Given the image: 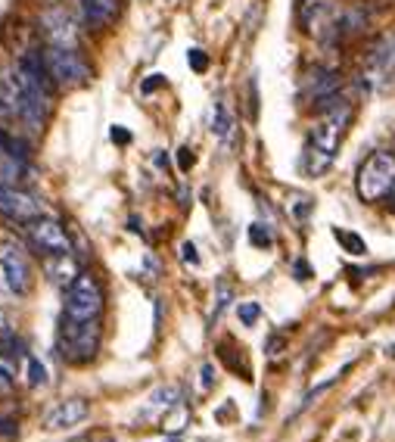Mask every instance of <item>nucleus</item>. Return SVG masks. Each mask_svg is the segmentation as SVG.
<instances>
[{
	"instance_id": "obj_14",
	"label": "nucleus",
	"mask_w": 395,
	"mask_h": 442,
	"mask_svg": "<svg viewBox=\"0 0 395 442\" xmlns=\"http://www.w3.org/2000/svg\"><path fill=\"white\" fill-rule=\"evenodd\" d=\"M81 16L91 28H106L119 16V0H78Z\"/></svg>"
},
{
	"instance_id": "obj_27",
	"label": "nucleus",
	"mask_w": 395,
	"mask_h": 442,
	"mask_svg": "<svg viewBox=\"0 0 395 442\" xmlns=\"http://www.w3.org/2000/svg\"><path fill=\"white\" fill-rule=\"evenodd\" d=\"M178 165H181V171L193 169V153H190V147H181V150H178Z\"/></svg>"
},
{
	"instance_id": "obj_15",
	"label": "nucleus",
	"mask_w": 395,
	"mask_h": 442,
	"mask_svg": "<svg viewBox=\"0 0 395 442\" xmlns=\"http://www.w3.org/2000/svg\"><path fill=\"white\" fill-rule=\"evenodd\" d=\"M174 408H181V386L168 383V386H159L147 399V411H143V417H153V415H159V411H174Z\"/></svg>"
},
{
	"instance_id": "obj_29",
	"label": "nucleus",
	"mask_w": 395,
	"mask_h": 442,
	"mask_svg": "<svg viewBox=\"0 0 395 442\" xmlns=\"http://www.w3.org/2000/svg\"><path fill=\"white\" fill-rule=\"evenodd\" d=\"M162 84H165V78H162V75H149L147 82H143V94H149V90L162 88Z\"/></svg>"
},
{
	"instance_id": "obj_6",
	"label": "nucleus",
	"mask_w": 395,
	"mask_h": 442,
	"mask_svg": "<svg viewBox=\"0 0 395 442\" xmlns=\"http://www.w3.org/2000/svg\"><path fill=\"white\" fill-rule=\"evenodd\" d=\"M44 69H47L50 82L56 88H81V84L91 78V66L81 60L78 50H66V47H47L40 53Z\"/></svg>"
},
{
	"instance_id": "obj_24",
	"label": "nucleus",
	"mask_w": 395,
	"mask_h": 442,
	"mask_svg": "<svg viewBox=\"0 0 395 442\" xmlns=\"http://www.w3.org/2000/svg\"><path fill=\"white\" fill-rule=\"evenodd\" d=\"M109 137H112V143H119V147H125V143H131V131L121 128V125H115L112 131H109Z\"/></svg>"
},
{
	"instance_id": "obj_20",
	"label": "nucleus",
	"mask_w": 395,
	"mask_h": 442,
	"mask_svg": "<svg viewBox=\"0 0 395 442\" xmlns=\"http://www.w3.org/2000/svg\"><path fill=\"white\" fill-rule=\"evenodd\" d=\"M249 243L259 246V249H271L274 246V234H271V228L255 221V225H249Z\"/></svg>"
},
{
	"instance_id": "obj_23",
	"label": "nucleus",
	"mask_w": 395,
	"mask_h": 442,
	"mask_svg": "<svg viewBox=\"0 0 395 442\" xmlns=\"http://www.w3.org/2000/svg\"><path fill=\"white\" fill-rule=\"evenodd\" d=\"M187 62H190V69H193V72H206V69H208V56H206V50L193 47V50L187 53Z\"/></svg>"
},
{
	"instance_id": "obj_32",
	"label": "nucleus",
	"mask_w": 395,
	"mask_h": 442,
	"mask_svg": "<svg viewBox=\"0 0 395 442\" xmlns=\"http://www.w3.org/2000/svg\"><path fill=\"white\" fill-rule=\"evenodd\" d=\"M389 203H392V209H395V187H392V193H389Z\"/></svg>"
},
{
	"instance_id": "obj_9",
	"label": "nucleus",
	"mask_w": 395,
	"mask_h": 442,
	"mask_svg": "<svg viewBox=\"0 0 395 442\" xmlns=\"http://www.w3.org/2000/svg\"><path fill=\"white\" fill-rule=\"evenodd\" d=\"M0 215L10 218V221H32V218L44 215V206L34 193H28L25 187H7V184H0Z\"/></svg>"
},
{
	"instance_id": "obj_30",
	"label": "nucleus",
	"mask_w": 395,
	"mask_h": 442,
	"mask_svg": "<svg viewBox=\"0 0 395 442\" xmlns=\"http://www.w3.org/2000/svg\"><path fill=\"white\" fill-rule=\"evenodd\" d=\"M215 371H212V365H202V389H212V383H215Z\"/></svg>"
},
{
	"instance_id": "obj_2",
	"label": "nucleus",
	"mask_w": 395,
	"mask_h": 442,
	"mask_svg": "<svg viewBox=\"0 0 395 442\" xmlns=\"http://www.w3.org/2000/svg\"><path fill=\"white\" fill-rule=\"evenodd\" d=\"M348 122H352V109H348L346 103H339V106H333V109L324 112L321 122L309 131L305 162H302L305 165V175L321 177L324 171L333 165L336 153H339V143H342V137H346Z\"/></svg>"
},
{
	"instance_id": "obj_28",
	"label": "nucleus",
	"mask_w": 395,
	"mask_h": 442,
	"mask_svg": "<svg viewBox=\"0 0 395 442\" xmlns=\"http://www.w3.org/2000/svg\"><path fill=\"white\" fill-rule=\"evenodd\" d=\"M293 271H296V280H309L311 278V268H309V262H296V268H293Z\"/></svg>"
},
{
	"instance_id": "obj_26",
	"label": "nucleus",
	"mask_w": 395,
	"mask_h": 442,
	"mask_svg": "<svg viewBox=\"0 0 395 442\" xmlns=\"http://www.w3.org/2000/svg\"><path fill=\"white\" fill-rule=\"evenodd\" d=\"M181 259L187 262V265H200V256H196V246L190 243V240L181 246Z\"/></svg>"
},
{
	"instance_id": "obj_5",
	"label": "nucleus",
	"mask_w": 395,
	"mask_h": 442,
	"mask_svg": "<svg viewBox=\"0 0 395 442\" xmlns=\"http://www.w3.org/2000/svg\"><path fill=\"white\" fill-rule=\"evenodd\" d=\"M103 315V290L94 274H78L72 286L66 290L62 302V318L69 321H100Z\"/></svg>"
},
{
	"instance_id": "obj_21",
	"label": "nucleus",
	"mask_w": 395,
	"mask_h": 442,
	"mask_svg": "<svg viewBox=\"0 0 395 442\" xmlns=\"http://www.w3.org/2000/svg\"><path fill=\"white\" fill-rule=\"evenodd\" d=\"M237 315H240V321L246 327H252L255 321L261 318V306L259 302H240V306H237Z\"/></svg>"
},
{
	"instance_id": "obj_13",
	"label": "nucleus",
	"mask_w": 395,
	"mask_h": 442,
	"mask_svg": "<svg viewBox=\"0 0 395 442\" xmlns=\"http://www.w3.org/2000/svg\"><path fill=\"white\" fill-rule=\"evenodd\" d=\"M44 271H47V278L53 280V284L60 286H72L75 280H78V262L72 259V252H62V256H47L44 259Z\"/></svg>"
},
{
	"instance_id": "obj_4",
	"label": "nucleus",
	"mask_w": 395,
	"mask_h": 442,
	"mask_svg": "<svg viewBox=\"0 0 395 442\" xmlns=\"http://www.w3.org/2000/svg\"><path fill=\"white\" fill-rule=\"evenodd\" d=\"M395 187V153H370L358 169V197L364 203L389 197Z\"/></svg>"
},
{
	"instance_id": "obj_33",
	"label": "nucleus",
	"mask_w": 395,
	"mask_h": 442,
	"mask_svg": "<svg viewBox=\"0 0 395 442\" xmlns=\"http://www.w3.org/2000/svg\"><path fill=\"white\" fill-rule=\"evenodd\" d=\"M72 442H91V439H87V436H78V439H72Z\"/></svg>"
},
{
	"instance_id": "obj_10",
	"label": "nucleus",
	"mask_w": 395,
	"mask_h": 442,
	"mask_svg": "<svg viewBox=\"0 0 395 442\" xmlns=\"http://www.w3.org/2000/svg\"><path fill=\"white\" fill-rule=\"evenodd\" d=\"M40 28H44L47 47L78 50V32H75L72 19H69L62 10H47V13L40 16Z\"/></svg>"
},
{
	"instance_id": "obj_3",
	"label": "nucleus",
	"mask_w": 395,
	"mask_h": 442,
	"mask_svg": "<svg viewBox=\"0 0 395 442\" xmlns=\"http://www.w3.org/2000/svg\"><path fill=\"white\" fill-rule=\"evenodd\" d=\"M100 336H103L100 321L62 318L56 349H60L62 361H69V365H87V361H94V355L100 352Z\"/></svg>"
},
{
	"instance_id": "obj_18",
	"label": "nucleus",
	"mask_w": 395,
	"mask_h": 442,
	"mask_svg": "<svg viewBox=\"0 0 395 442\" xmlns=\"http://www.w3.org/2000/svg\"><path fill=\"white\" fill-rule=\"evenodd\" d=\"M333 237L339 240V243L346 246V252H352V256H364V252H368V243H364L358 234H348V231H342V228H333Z\"/></svg>"
},
{
	"instance_id": "obj_16",
	"label": "nucleus",
	"mask_w": 395,
	"mask_h": 442,
	"mask_svg": "<svg viewBox=\"0 0 395 442\" xmlns=\"http://www.w3.org/2000/svg\"><path fill=\"white\" fill-rule=\"evenodd\" d=\"M16 371H19V352L10 355L0 349V389H10L16 383Z\"/></svg>"
},
{
	"instance_id": "obj_1",
	"label": "nucleus",
	"mask_w": 395,
	"mask_h": 442,
	"mask_svg": "<svg viewBox=\"0 0 395 442\" xmlns=\"http://www.w3.org/2000/svg\"><path fill=\"white\" fill-rule=\"evenodd\" d=\"M16 78H19V97H22V125L32 134L44 131L50 109H53V82L40 56H25L16 62Z\"/></svg>"
},
{
	"instance_id": "obj_22",
	"label": "nucleus",
	"mask_w": 395,
	"mask_h": 442,
	"mask_svg": "<svg viewBox=\"0 0 395 442\" xmlns=\"http://www.w3.org/2000/svg\"><path fill=\"white\" fill-rule=\"evenodd\" d=\"M47 383V371L38 358H28V386H44Z\"/></svg>"
},
{
	"instance_id": "obj_25",
	"label": "nucleus",
	"mask_w": 395,
	"mask_h": 442,
	"mask_svg": "<svg viewBox=\"0 0 395 442\" xmlns=\"http://www.w3.org/2000/svg\"><path fill=\"white\" fill-rule=\"evenodd\" d=\"M311 209H315V203H311V199H299V203H296V209H293V215L299 218V221H305V218L311 215Z\"/></svg>"
},
{
	"instance_id": "obj_31",
	"label": "nucleus",
	"mask_w": 395,
	"mask_h": 442,
	"mask_svg": "<svg viewBox=\"0 0 395 442\" xmlns=\"http://www.w3.org/2000/svg\"><path fill=\"white\" fill-rule=\"evenodd\" d=\"M0 334L10 336V330H7V318H3V312H0Z\"/></svg>"
},
{
	"instance_id": "obj_12",
	"label": "nucleus",
	"mask_w": 395,
	"mask_h": 442,
	"mask_svg": "<svg viewBox=\"0 0 395 442\" xmlns=\"http://www.w3.org/2000/svg\"><path fill=\"white\" fill-rule=\"evenodd\" d=\"M87 411H91V405H87L84 399H66V402H60V405H56V408L47 415L44 427H47V430L75 427V423H81L87 417Z\"/></svg>"
},
{
	"instance_id": "obj_34",
	"label": "nucleus",
	"mask_w": 395,
	"mask_h": 442,
	"mask_svg": "<svg viewBox=\"0 0 395 442\" xmlns=\"http://www.w3.org/2000/svg\"><path fill=\"white\" fill-rule=\"evenodd\" d=\"M389 355H392V358H395V343H392V346H389Z\"/></svg>"
},
{
	"instance_id": "obj_19",
	"label": "nucleus",
	"mask_w": 395,
	"mask_h": 442,
	"mask_svg": "<svg viewBox=\"0 0 395 442\" xmlns=\"http://www.w3.org/2000/svg\"><path fill=\"white\" fill-rule=\"evenodd\" d=\"M212 131H215L218 137H228L230 131H234V119H230V112H228V106H224V103H218V106H215Z\"/></svg>"
},
{
	"instance_id": "obj_7",
	"label": "nucleus",
	"mask_w": 395,
	"mask_h": 442,
	"mask_svg": "<svg viewBox=\"0 0 395 442\" xmlns=\"http://www.w3.org/2000/svg\"><path fill=\"white\" fill-rule=\"evenodd\" d=\"M25 237L28 243H32V249L38 252V256H62V252H72V243H69V234L66 228L56 221V218H32V221H25Z\"/></svg>"
},
{
	"instance_id": "obj_11",
	"label": "nucleus",
	"mask_w": 395,
	"mask_h": 442,
	"mask_svg": "<svg viewBox=\"0 0 395 442\" xmlns=\"http://www.w3.org/2000/svg\"><path fill=\"white\" fill-rule=\"evenodd\" d=\"M0 119L10 122H22V97H19V78H16V66L0 72Z\"/></svg>"
},
{
	"instance_id": "obj_17",
	"label": "nucleus",
	"mask_w": 395,
	"mask_h": 442,
	"mask_svg": "<svg viewBox=\"0 0 395 442\" xmlns=\"http://www.w3.org/2000/svg\"><path fill=\"white\" fill-rule=\"evenodd\" d=\"M0 153H10V156L25 159V162H28V156H32L28 143L19 140V137H13V134H7V131H0Z\"/></svg>"
},
{
	"instance_id": "obj_8",
	"label": "nucleus",
	"mask_w": 395,
	"mask_h": 442,
	"mask_svg": "<svg viewBox=\"0 0 395 442\" xmlns=\"http://www.w3.org/2000/svg\"><path fill=\"white\" fill-rule=\"evenodd\" d=\"M0 271H3L10 293H16V296H28L32 293V284H34L32 265H28L25 252L13 240H0Z\"/></svg>"
}]
</instances>
